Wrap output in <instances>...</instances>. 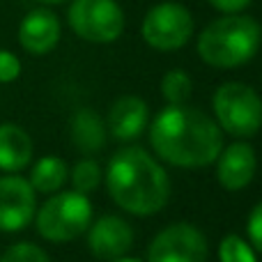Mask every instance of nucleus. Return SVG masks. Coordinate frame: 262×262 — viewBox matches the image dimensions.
<instances>
[{
    "label": "nucleus",
    "mask_w": 262,
    "mask_h": 262,
    "mask_svg": "<svg viewBox=\"0 0 262 262\" xmlns=\"http://www.w3.org/2000/svg\"><path fill=\"white\" fill-rule=\"evenodd\" d=\"M214 120L223 134L244 140L262 129V97L255 88L239 81H228L216 88L212 99Z\"/></svg>",
    "instance_id": "5"
},
{
    "label": "nucleus",
    "mask_w": 262,
    "mask_h": 262,
    "mask_svg": "<svg viewBox=\"0 0 262 262\" xmlns=\"http://www.w3.org/2000/svg\"><path fill=\"white\" fill-rule=\"evenodd\" d=\"M219 262H258V253L249 239L239 235H226L219 244Z\"/></svg>",
    "instance_id": "19"
},
{
    "label": "nucleus",
    "mask_w": 262,
    "mask_h": 262,
    "mask_svg": "<svg viewBox=\"0 0 262 262\" xmlns=\"http://www.w3.org/2000/svg\"><path fill=\"white\" fill-rule=\"evenodd\" d=\"M195 21L191 12L180 3H159L147 9L143 18V39L154 51H177L193 37Z\"/></svg>",
    "instance_id": "7"
},
{
    "label": "nucleus",
    "mask_w": 262,
    "mask_h": 262,
    "mask_svg": "<svg viewBox=\"0 0 262 262\" xmlns=\"http://www.w3.org/2000/svg\"><path fill=\"white\" fill-rule=\"evenodd\" d=\"M134 228L118 214H106L88 228V249L97 260H115L134 249Z\"/></svg>",
    "instance_id": "10"
},
{
    "label": "nucleus",
    "mask_w": 262,
    "mask_h": 262,
    "mask_svg": "<svg viewBox=\"0 0 262 262\" xmlns=\"http://www.w3.org/2000/svg\"><path fill=\"white\" fill-rule=\"evenodd\" d=\"M69 180H72L74 191H78L83 195H90L92 191L99 189L101 180H104V172H101V166L95 159H81L69 170Z\"/></svg>",
    "instance_id": "18"
},
{
    "label": "nucleus",
    "mask_w": 262,
    "mask_h": 262,
    "mask_svg": "<svg viewBox=\"0 0 262 262\" xmlns=\"http://www.w3.org/2000/svg\"><path fill=\"white\" fill-rule=\"evenodd\" d=\"M37 191L26 177L7 172L0 177V232H21L35 221Z\"/></svg>",
    "instance_id": "9"
},
{
    "label": "nucleus",
    "mask_w": 262,
    "mask_h": 262,
    "mask_svg": "<svg viewBox=\"0 0 262 262\" xmlns=\"http://www.w3.org/2000/svg\"><path fill=\"white\" fill-rule=\"evenodd\" d=\"M67 21L74 35L92 44H111L124 32V12L115 0H72Z\"/></svg>",
    "instance_id": "6"
},
{
    "label": "nucleus",
    "mask_w": 262,
    "mask_h": 262,
    "mask_svg": "<svg viewBox=\"0 0 262 262\" xmlns=\"http://www.w3.org/2000/svg\"><path fill=\"white\" fill-rule=\"evenodd\" d=\"M149 122V108L140 97L124 95L113 101L106 118V129L115 140L131 143L145 131Z\"/></svg>",
    "instance_id": "13"
},
{
    "label": "nucleus",
    "mask_w": 262,
    "mask_h": 262,
    "mask_svg": "<svg viewBox=\"0 0 262 262\" xmlns=\"http://www.w3.org/2000/svg\"><path fill=\"white\" fill-rule=\"evenodd\" d=\"M149 145L161 161L175 168L212 166L223 149V131L205 111L166 106L149 124Z\"/></svg>",
    "instance_id": "1"
},
{
    "label": "nucleus",
    "mask_w": 262,
    "mask_h": 262,
    "mask_svg": "<svg viewBox=\"0 0 262 262\" xmlns=\"http://www.w3.org/2000/svg\"><path fill=\"white\" fill-rule=\"evenodd\" d=\"M207 3L221 14H242L253 0H207Z\"/></svg>",
    "instance_id": "23"
},
{
    "label": "nucleus",
    "mask_w": 262,
    "mask_h": 262,
    "mask_svg": "<svg viewBox=\"0 0 262 262\" xmlns=\"http://www.w3.org/2000/svg\"><path fill=\"white\" fill-rule=\"evenodd\" d=\"M0 262H51V258L41 246L32 242H18L0 255Z\"/></svg>",
    "instance_id": "20"
},
{
    "label": "nucleus",
    "mask_w": 262,
    "mask_h": 262,
    "mask_svg": "<svg viewBox=\"0 0 262 262\" xmlns=\"http://www.w3.org/2000/svg\"><path fill=\"white\" fill-rule=\"evenodd\" d=\"M207 237L186 221L166 226L147 246V262H207Z\"/></svg>",
    "instance_id": "8"
},
{
    "label": "nucleus",
    "mask_w": 262,
    "mask_h": 262,
    "mask_svg": "<svg viewBox=\"0 0 262 262\" xmlns=\"http://www.w3.org/2000/svg\"><path fill=\"white\" fill-rule=\"evenodd\" d=\"M62 23L51 9L37 7L23 16L18 26V44L30 55H46L58 46Z\"/></svg>",
    "instance_id": "12"
},
{
    "label": "nucleus",
    "mask_w": 262,
    "mask_h": 262,
    "mask_svg": "<svg viewBox=\"0 0 262 262\" xmlns=\"http://www.w3.org/2000/svg\"><path fill=\"white\" fill-rule=\"evenodd\" d=\"M104 182L113 203L134 216L159 214L170 200L166 168L138 145H127L111 157Z\"/></svg>",
    "instance_id": "2"
},
{
    "label": "nucleus",
    "mask_w": 262,
    "mask_h": 262,
    "mask_svg": "<svg viewBox=\"0 0 262 262\" xmlns=\"http://www.w3.org/2000/svg\"><path fill=\"white\" fill-rule=\"evenodd\" d=\"M69 134H72V143L85 154L104 149L106 138H108L106 122L92 108H78L74 113L72 122H69Z\"/></svg>",
    "instance_id": "15"
},
{
    "label": "nucleus",
    "mask_w": 262,
    "mask_h": 262,
    "mask_svg": "<svg viewBox=\"0 0 262 262\" xmlns=\"http://www.w3.org/2000/svg\"><path fill=\"white\" fill-rule=\"evenodd\" d=\"M246 235H249V244L253 246V251L262 255V200L251 209L246 219Z\"/></svg>",
    "instance_id": "21"
},
{
    "label": "nucleus",
    "mask_w": 262,
    "mask_h": 262,
    "mask_svg": "<svg viewBox=\"0 0 262 262\" xmlns=\"http://www.w3.org/2000/svg\"><path fill=\"white\" fill-rule=\"evenodd\" d=\"M21 76V60L7 49H0V83H14Z\"/></svg>",
    "instance_id": "22"
},
{
    "label": "nucleus",
    "mask_w": 262,
    "mask_h": 262,
    "mask_svg": "<svg viewBox=\"0 0 262 262\" xmlns=\"http://www.w3.org/2000/svg\"><path fill=\"white\" fill-rule=\"evenodd\" d=\"M216 180L226 191H242L253 182L258 170V157L255 149L246 140H235L216 157Z\"/></svg>",
    "instance_id": "11"
},
{
    "label": "nucleus",
    "mask_w": 262,
    "mask_h": 262,
    "mask_svg": "<svg viewBox=\"0 0 262 262\" xmlns=\"http://www.w3.org/2000/svg\"><path fill=\"white\" fill-rule=\"evenodd\" d=\"M262 44V28L246 14H226L198 35V55L216 69H235L255 58Z\"/></svg>",
    "instance_id": "3"
},
{
    "label": "nucleus",
    "mask_w": 262,
    "mask_h": 262,
    "mask_svg": "<svg viewBox=\"0 0 262 262\" xmlns=\"http://www.w3.org/2000/svg\"><path fill=\"white\" fill-rule=\"evenodd\" d=\"M193 92V81L184 69H170L161 78V95L168 101V106L186 104Z\"/></svg>",
    "instance_id": "17"
},
{
    "label": "nucleus",
    "mask_w": 262,
    "mask_h": 262,
    "mask_svg": "<svg viewBox=\"0 0 262 262\" xmlns=\"http://www.w3.org/2000/svg\"><path fill=\"white\" fill-rule=\"evenodd\" d=\"M67 180H69V166L60 157H41L32 166L30 177H28L32 189L44 195H53L58 191H62Z\"/></svg>",
    "instance_id": "16"
},
{
    "label": "nucleus",
    "mask_w": 262,
    "mask_h": 262,
    "mask_svg": "<svg viewBox=\"0 0 262 262\" xmlns=\"http://www.w3.org/2000/svg\"><path fill=\"white\" fill-rule=\"evenodd\" d=\"M37 3H44V5H58V3H64V0H37Z\"/></svg>",
    "instance_id": "25"
},
{
    "label": "nucleus",
    "mask_w": 262,
    "mask_h": 262,
    "mask_svg": "<svg viewBox=\"0 0 262 262\" xmlns=\"http://www.w3.org/2000/svg\"><path fill=\"white\" fill-rule=\"evenodd\" d=\"M32 161V138L14 122L0 124V170L21 172Z\"/></svg>",
    "instance_id": "14"
},
{
    "label": "nucleus",
    "mask_w": 262,
    "mask_h": 262,
    "mask_svg": "<svg viewBox=\"0 0 262 262\" xmlns=\"http://www.w3.org/2000/svg\"><path fill=\"white\" fill-rule=\"evenodd\" d=\"M108 262H143L140 258H129V255H122V258H115V260H108Z\"/></svg>",
    "instance_id": "24"
},
{
    "label": "nucleus",
    "mask_w": 262,
    "mask_h": 262,
    "mask_svg": "<svg viewBox=\"0 0 262 262\" xmlns=\"http://www.w3.org/2000/svg\"><path fill=\"white\" fill-rule=\"evenodd\" d=\"M92 223V203L78 191H58L35 212V226L41 239L64 244L88 232Z\"/></svg>",
    "instance_id": "4"
}]
</instances>
